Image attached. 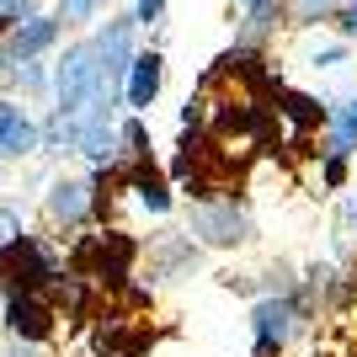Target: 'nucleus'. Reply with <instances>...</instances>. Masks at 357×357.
I'll use <instances>...</instances> for the list:
<instances>
[{"label": "nucleus", "instance_id": "1", "mask_svg": "<svg viewBox=\"0 0 357 357\" xmlns=\"http://www.w3.org/2000/svg\"><path fill=\"white\" fill-rule=\"evenodd\" d=\"M187 235L197 245H213V251H235L251 240V213L235 197H197L192 213H187Z\"/></svg>", "mask_w": 357, "mask_h": 357}, {"label": "nucleus", "instance_id": "2", "mask_svg": "<svg viewBox=\"0 0 357 357\" xmlns=\"http://www.w3.org/2000/svg\"><path fill=\"white\" fill-rule=\"evenodd\" d=\"M304 320L310 314L298 310V298L288 294V288H278V294H261L251 310V342H256V357H272L283 352L288 342H294L298 331H304Z\"/></svg>", "mask_w": 357, "mask_h": 357}, {"label": "nucleus", "instance_id": "3", "mask_svg": "<svg viewBox=\"0 0 357 357\" xmlns=\"http://www.w3.org/2000/svg\"><path fill=\"white\" fill-rule=\"evenodd\" d=\"M0 320L16 331V342H48V336H54V310H48L32 288H16V294L6 298Z\"/></svg>", "mask_w": 357, "mask_h": 357}, {"label": "nucleus", "instance_id": "4", "mask_svg": "<svg viewBox=\"0 0 357 357\" xmlns=\"http://www.w3.org/2000/svg\"><path fill=\"white\" fill-rule=\"evenodd\" d=\"M160 86H165V59L149 48V54H134L128 59V75H123V102L128 112H149L160 102Z\"/></svg>", "mask_w": 357, "mask_h": 357}, {"label": "nucleus", "instance_id": "5", "mask_svg": "<svg viewBox=\"0 0 357 357\" xmlns=\"http://www.w3.org/2000/svg\"><path fill=\"white\" fill-rule=\"evenodd\" d=\"M96 213V181H70L59 176L48 187V219L64 224V229H80V224Z\"/></svg>", "mask_w": 357, "mask_h": 357}, {"label": "nucleus", "instance_id": "6", "mask_svg": "<svg viewBox=\"0 0 357 357\" xmlns=\"http://www.w3.org/2000/svg\"><path fill=\"white\" fill-rule=\"evenodd\" d=\"M123 192H134V208L144 213H171V181L155 171L149 160H128V171H123Z\"/></svg>", "mask_w": 357, "mask_h": 357}, {"label": "nucleus", "instance_id": "7", "mask_svg": "<svg viewBox=\"0 0 357 357\" xmlns=\"http://www.w3.org/2000/svg\"><path fill=\"white\" fill-rule=\"evenodd\" d=\"M64 22L59 16H22V27L11 32V59H38L43 48L59 43Z\"/></svg>", "mask_w": 357, "mask_h": 357}, {"label": "nucleus", "instance_id": "8", "mask_svg": "<svg viewBox=\"0 0 357 357\" xmlns=\"http://www.w3.org/2000/svg\"><path fill=\"white\" fill-rule=\"evenodd\" d=\"M0 149L6 155H32L38 149V128L16 102H0Z\"/></svg>", "mask_w": 357, "mask_h": 357}, {"label": "nucleus", "instance_id": "9", "mask_svg": "<svg viewBox=\"0 0 357 357\" xmlns=\"http://www.w3.org/2000/svg\"><path fill=\"white\" fill-rule=\"evenodd\" d=\"M283 6V22L288 27H314V22H331L336 0H278Z\"/></svg>", "mask_w": 357, "mask_h": 357}, {"label": "nucleus", "instance_id": "10", "mask_svg": "<svg viewBox=\"0 0 357 357\" xmlns=\"http://www.w3.org/2000/svg\"><path fill=\"white\" fill-rule=\"evenodd\" d=\"M96 11H102V0H59V22H75V27L91 22Z\"/></svg>", "mask_w": 357, "mask_h": 357}, {"label": "nucleus", "instance_id": "11", "mask_svg": "<svg viewBox=\"0 0 357 357\" xmlns=\"http://www.w3.org/2000/svg\"><path fill=\"white\" fill-rule=\"evenodd\" d=\"M165 6H171V0H134V11H128V16H134L139 27H160V22H165Z\"/></svg>", "mask_w": 357, "mask_h": 357}, {"label": "nucleus", "instance_id": "12", "mask_svg": "<svg viewBox=\"0 0 357 357\" xmlns=\"http://www.w3.org/2000/svg\"><path fill=\"white\" fill-rule=\"evenodd\" d=\"M320 181H326V187H342L347 181V155H320Z\"/></svg>", "mask_w": 357, "mask_h": 357}, {"label": "nucleus", "instance_id": "13", "mask_svg": "<svg viewBox=\"0 0 357 357\" xmlns=\"http://www.w3.org/2000/svg\"><path fill=\"white\" fill-rule=\"evenodd\" d=\"M331 22H336V32H342L347 43L357 38V6H336V11H331Z\"/></svg>", "mask_w": 357, "mask_h": 357}, {"label": "nucleus", "instance_id": "14", "mask_svg": "<svg viewBox=\"0 0 357 357\" xmlns=\"http://www.w3.org/2000/svg\"><path fill=\"white\" fill-rule=\"evenodd\" d=\"M16 235H22V219H16L11 208H0V245H11Z\"/></svg>", "mask_w": 357, "mask_h": 357}, {"label": "nucleus", "instance_id": "15", "mask_svg": "<svg viewBox=\"0 0 357 357\" xmlns=\"http://www.w3.org/2000/svg\"><path fill=\"white\" fill-rule=\"evenodd\" d=\"M240 6H245V11H251V6H272V0H240Z\"/></svg>", "mask_w": 357, "mask_h": 357}, {"label": "nucleus", "instance_id": "16", "mask_svg": "<svg viewBox=\"0 0 357 357\" xmlns=\"http://www.w3.org/2000/svg\"><path fill=\"white\" fill-rule=\"evenodd\" d=\"M6 357H38V352H22V347H16V352H6Z\"/></svg>", "mask_w": 357, "mask_h": 357}, {"label": "nucleus", "instance_id": "17", "mask_svg": "<svg viewBox=\"0 0 357 357\" xmlns=\"http://www.w3.org/2000/svg\"><path fill=\"white\" fill-rule=\"evenodd\" d=\"M336 6H357V0H336Z\"/></svg>", "mask_w": 357, "mask_h": 357}]
</instances>
